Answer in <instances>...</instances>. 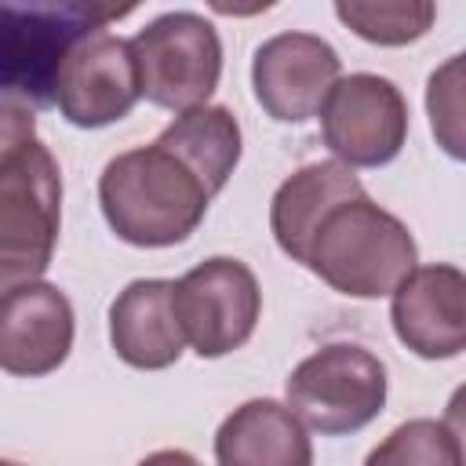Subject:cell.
Instances as JSON below:
<instances>
[{"instance_id":"obj_19","label":"cell","mask_w":466,"mask_h":466,"mask_svg":"<svg viewBox=\"0 0 466 466\" xmlns=\"http://www.w3.org/2000/svg\"><path fill=\"white\" fill-rule=\"evenodd\" d=\"M426 109H430V124L441 146L451 157H462V55H451L430 76Z\"/></svg>"},{"instance_id":"obj_15","label":"cell","mask_w":466,"mask_h":466,"mask_svg":"<svg viewBox=\"0 0 466 466\" xmlns=\"http://www.w3.org/2000/svg\"><path fill=\"white\" fill-rule=\"evenodd\" d=\"M218 466H313V444L306 426L288 404L269 397L233 408L215 433Z\"/></svg>"},{"instance_id":"obj_7","label":"cell","mask_w":466,"mask_h":466,"mask_svg":"<svg viewBox=\"0 0 466 466\" xmlns=\"http://www.w3.org/2000/svg\"><path fill=\"white\" fill-rule=\"evenodd\" d=\"M175 317L197 357H226L240 350L258 324L262 291L255 273L229 255L204 258L175 280Z\"/></svg>"},{"instance_id":"obj_3","label":"cell","mask_w":466,"mask_h":466,"mask_svg":"<svg viewBox=\"0 0 466 466\" xmlns=\"http://www.w3.org/2000/svg\"><path fill=\"white\" fill-rule=\"evenodd\" d=\"M124 15L131 7L80 0L0 4V98H18L33 109L55 106V80L73 44Z\"/></svg>"},{"instance_id":"obj_20","label":"cell","mask_w":466,"mask_h":466,"mask_svg":"<svg viewBox=\"0 0 466 466\" xmlns=\"http://www.w3.org/2000/svg\"><path fill=\"white\" fill-rule=\"evenodd\" d=\"M36 138V109L18 98H0V160Z\"/></svg>"},{"instance_id":"obj_17","label":"cell","mask_w":466,"mask_h":466,"mask_svg":"<svg viewBox=\"0 0 466 466\" xmlns=\"http://www.w3.org/2000/svg\"><path fill=\"white\" fill-rule=\"evenodd\" d=\"M364 466H462V441L444 419H408L368 451Z\"/></svg>"},{"instance_id":"obj_5","label":"cell","mask_w":466,"mask_h":466,"mask_svg":"<svg viewBox=\"0 0 466 466\" xmlns=\"http://www.w3.org/2000/svg\"><path fill=\"white\" fill-rule=\"evenodd\" d=\"M386 386V364L371 350L357 342H331L295 364L284 393L302 426L324 437H342L364 430L382 411Z\"/></svg>"},{"instance_id":"obj_12","label":"cell","mask_w":466,"mask_h":466,"mask_svg":"<svg viewBox=\"0 0 466 466\" xmlns=\"http://www.w3.org/2000/svg\"><path fill=\"white\" fill-rule=\"evenodd\" d=\"M397 339L422 360L459 357L466 346V277L459 266H415L390 302Z\"/></svg>"},{"instance_id":"obj_8","label":"cell","mask_w":466,"mask_h":466,"mask_svg":"<svg viewBox=\"0 0 466 466\" xmlns=\"http://www.w3.org/2000/svg\"><path fill=\"white\" fill-rule=\"evenodd\" d=\"M324 146L346 167H382L408 138V102L379 73L339 76L320 106Z\"/></svg>"},{"instance_id":"obj_18","label":"cell","mask_w":466,"mask_h":466,"mask_svg":"<svg viewBox=\"0 0 466 466\" xmlns=\"http://www.w3.org/2000/svg\"><path fill=\"white\" fill-rule=\"evenodd\" d=\"M339 22H346L360 40L382 44V47H400L419 36L437 18V7L430 0H379V4H360V0H339L335 4Z\"/></svg>"},{"instance_id":"obj_6","label":"cell","mask_w":466,"mask_h":466,"mask_svg":"<svg viewBox=\"0 0 466 466\" xmlns=\"http://www.w3.org/2000/svg\"><path fill=\"white\" fill-rule=\"evenodd\" d=\"M131 58L138 91L175 113L208 106L222 76V40L215 25L193 11H167L135 33Z\"/></svg>"},{"instance_id":"obj_2","label":"cell","mask_w":466,"mask_h":466,"mask_svg":"<svg viewBox=\"0 0 466 466\" xmlns=\"http://www.w3.org/2000/svg\"><path fill=\"white\" fill-rule=\"evenodd\" d=\"M419 248L408 226L379 208L368 193L339 204L317 229L306 262L328 288L350 299L393 295V288L415 269Z\"/></svg>"},{"instance_id":"obj_21","label":"cell","mask_w":466,"mask_h":466,"mask_svg":"<svg viewBox=\"0 0 466 466\" xmlns=\"http://www.w3.org/2000/svg\"><path fill=\"white\" fill-rule=\"evenodd\" d=\"M138 466H200V462L189 451H182V448H160V451L146 455Z\"/></svg>"},{"instance_id":"obj_14","label":"cell","mask_w":466,"mask_h":466,"mask_svg":"<svg viewBox=\"0 0 466 466\" xmlns=\"http://www.w3.org/2000/svg\"><path fill=\"white\" fill-rule=\"evenodd\" d=\"M364 186L353 175V167L339 164V160H317L299 167L295 175H288L269 204V229L277 237V248L295 258L306 262V251L320 229V222L346 200L360 197Z\"/></svg>"},{"instance_id":"obj_10","label":"cell","mask_w":466,"mask_h":466,"mask_svg":"<svg viewBox=\"0 0 466 466\" xmlns=\"http://www.w3.org/2000/svg\"><path fill=\"white\" fill-rule=\"evenodd\" d=\"M342 73L339 51L313 33H277L258 44L251 87L258 106L280 124H302L320 113Z\"/></svg>"},{"instance_id":"obj_16","label":"cell","mask_w":466,"mask_h":466,"mask_svg":"<svg viewBox=\"0 0 466 466\" xmlns=\"http://www.w3.org/2000/svg\"><path fill=\"white\" fill-rule=\"evenodd\" d=\"M157 142L182 157L211 193H218L240 160V124L226 106H197L175 116Z\"/></svg>"},{"instance_id":"obj_11","label":"cell","mask_w":466,"mask_h":466,"mask_svg":"<svg viewBox=\"0 0 466 466\" xmlns=\"http://www.w3.org/2000/svg\"><path fill=\"white\" fill-rule=\"evenodd\" d=\"M76 335L73 302L47 280L0 291V371L40 379L66 364Z\"/></svg>"},{"instance_id":"obj_1","label":"cell","mask_w":466,"mask_h":466,"mask_svg":"<svg viewBox=\"0 0 466 466\" xmlns=\"http://www.w3.org/2000/svg\"><path fill=\"white\" fill-rule=\"evenodd\" d=\"M204 178L164 142L113 157L98 178V204L109 229L135 248H171L197 233L211 204Z\"/></svg>"},{"instance_id":"obj_9","label":"cell","mask_w":466,"mask_h":466,"mask_svg":"<svg viewBox=\"0 0 466 466\" xmlns=\"http://www.w3.org/2000/svg\"><path fill=\"white\" fill-rule=\"evenodd\" d=\"M138 98L142 91L131 44L109 29H95L76 40L55 80V106L76 127L116 124L135 109Z\"/></svg>"},{"instance_id":"obj_22","label":"cell","mask_w":466,"mask_h":466,"mask_svg":"<svg viewBox=\"0 0 466 466\" xmlns=\"http://www.w3.org/2000/svg\"><path fill=\"white\" fill-rule=\"evenodd\" d=\"M0 466H18V462H7V459H0Z\"/></svg>"},{"instance_id":"obj_13","label":"cell","mask_w":466,"mask_h":466,"mask_svg":"<svg viewBox=\"0 0 466 466\" xmlns=\"http://www.w3.org/2000/svg\"><path fill=\"white\" fill-rule=\"evenodd\" d=\"M175 280L146 277L131 280L109 306V342L116 357L138 371L171 368L182 350V328L175 317Z\"/></svg>"},{"instance_id":"obj_4","label":"cell","mask_w":466,"mask_h":466,"mask_svg":"<svg viewBox=\"0 0 466 466\" xmlns=\"http://www.w3.org/2000/svg\"><path fill=\"white\" fill-rule=\"evenodd\" d=\"M62 229V171L44 142L0 160V291L40 280Z\"/></svg>"}]
</instances>
